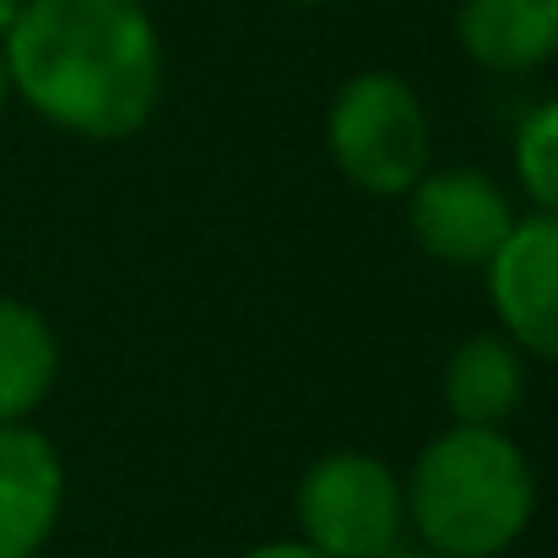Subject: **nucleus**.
Returning a JSON list of instances; mask_svg holds the SVG:
<instances>
[{"instance_id":"39448f33","label":"nucleus","mask_w":558,"mask_h":558,"mask_svg":"<svg viewBox=\"0 0 558 558\" xmlns=\"http://www.w3.org/2000/svg\"><path fill=\"white\" fill-rule=\"evenodd\" d=\"M407 228L434 260L483 271L515 228V201L483 169H428L407 190Z\"/></svg>"},{"instance_id":"1a4fd4ad","label":"nucleus","mask_w":558,"mask_h":558,"mask_svg":"<svg viewBox=\"0 0 558 558\" xmlns=\"http://www.w3.org/2000/svg\"><path fill=\"white\" fill-rule=\"evenodd\" d=\"M461 49L499 76H526L558 60V0H461Z\"/></svg>"},{"instance_id":"20e7f679","label":"nucleus","mask_w":558,"mask_h":558,"mask_svg":"<svg viewBox=\"0 0 558 558\" xmlns=\"http://www.w3.org/2000/svg\"><path fill=\"white\" fill-rule=\"evenodd\" d=\"M299 537L326 558H385L407 543V488L369 450H326L299 477Z\"/></svg>"},{"instance_id":"0eeeda50","label":"nucleus","mask_w":558,"mask_h":558,"mask_svg":"<svg viewBox=\"0 0 558 558\" xmlns=\"http://www.w3.org/2000/svg\"><path fill=\"white\" fill-rule=\"evenodd\" d=\"M65 510V461L33 423H0V558H38Z\"/></svg>"},{"instance_id":"7ed1b4c3","label":"nucleus","mask_w":558,"mask_h":558,"mask_svg":"<svg viewBox=\"0 0 558 558\" xmlns=\"http://www.w3.org/2000/svg\"><path fill=\"white\" fill-rule=\"evenodd\" d=\"M326 153L364 195H407L434 169V125L417 87L396 71H359L326 109Z\"/></svg>"},{"instance_id":"9d476101","label":"nucleus","mask_w":558,"mask_h":558,"mask_svg":"<svg viewBox=\"0 0 558 558\" xmlns=\"http://www.w3.org/2000/svg\"><path fill=\"white\" fill-rule=\"evenodd\" d=\"M60 374L54 326L27 304L0 293V423H27Z\"/></svg>"},{"instance_id":"dca6fc26","label":"nucleus","mask_w":558,"mask_h":558,"mask_svg":"<svg viewBox=\"0 0 558 558\" xmlns=\"http://www.w3.org/2000/svg\"><path fill=\"white\" fill-rule=\"evenodd\" d=\"M288 5H342V0H288Z\"/></svg>"},{"instance_id":"f8f14e48","label":"nucleus","mask_w":558,"mask_h":558,"mask_svg":"<svg viewBox=\"0 0 558 558\" xmlns=\"http://www.w3.org/2000/svg\"><path fill=\"white\" fill-rule=\"evenodd\" d=\"M239 558H326V554H315L304 537H277V543H260V548H250Z\"/></svg>"},{"instance_id":"6e6552de","label":"nucleus","mask_w":558,"mask_h":558,"mask_svg":"<svg viewBox=\"0 0 558 558\" xmlns=\"http://www.w3.org/2000/svg\"><path fill=\"white\" fill-rule=\"evenodd\" d=\"M439 396L450 423L505 428L526 401V353L505 331H472L445 353Z\"/></svg>"},{"instance_id":"423d86ee","label":"nucleus","mask_w":558,"mask_h":558,"mask_svg":"<svg viewBox=\"0 0 558 558\" xmlns=\"http://www.w3.org/2000/svg\"><path fill=\"white\" fill-rule=\"evenodd\" d=\"M483 277H488V304H494L499 331L521 353L558 364V217L554 211L515 217L505 244L488 255Z\"/></svg>"},{"instance_id":"ddd939ff","label":"nucleus","mask_w":558,"mask_h":558,"mask_svg":"<svg viewBox=\"0 0 558 558\" xmlns=\"http://www.w3.org/2000/svg\"><path fill=\"white\" fill-rule=\"evenodd\" d=\"M16 11H22V0H0V38L11 33V22H16Z\"/></svg>"},{"instance_id":"f03ea898","label":"nucleus","mask_w":558,"mask_h":558,"mask_svg":"<svg viewBox=\"0 0 558 558\" xmlns=\"http://www.w3.org/2000/svg\"><path fill=\"white\" fill-rule=\"evenodd\" d=\"M407 488V532L417 548L445 558H505L537 515V472L532 456L483 423L439 428L412 472Z\"/></svg>"},{"instance_id":"2eb2a0df","label":"nucleus","mask_w":558,"mask_h":558,"mask_svg":"<svg viewBox=\"0 0 558 558\" xmlns=\"http://www.w3.org/2000/svg\"><path fill=\"white\" fill-rule=\"evenodd\" d=\"M385 558H445V554H434V548H407V543H401L396 554H385Z\"/></svg>"},{"instance_id":"4468645a","label":"nucleus","mask_w":558,"mask_h":558,"mask_svg":"<svg viewBox=\"0 0 558 558\" xmlns=\"http://www.w3.org/2000/svg\"><path fill=\"white\" fill-rule=\"evenodd\" d=\"M5 104H11V76H5V54H0V120H5Z\"/></svg>"},{"instance_id":"f257e3e1","label":"nucleus","mask_w":558,"mask_h":558,"mask_svg":"<svg viewBox=\"0 0 558 558\" xmlns=\"http://www.w3.org/2000/svg\"><path fill=\"white\" fill-rule=\"evenodd\" d=\"M0 54L11 98L82 142H125L163 104V38L142 0H22Z\"/></svg>"},{"instance_id":"9b49d317","label":"nucleus","mask_w":558,"mask_h":558,"mask_svg":"<svg viewBox=\"0 0 558 558\" xmlns=\"http://www.w3.org/2000/svg\"><path fill=\"white\" fill-rule=\"evenodd\" d=\"M515 180L537 211L558 217V98L537 104L515 131Z\"/></svg>"}]
</instances>
